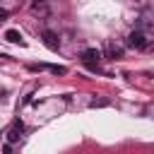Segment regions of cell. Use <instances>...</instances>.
<instances>
[{
	"mask_svg": "<svg viewBox=\"0 0 154 154\" xmlns=\"http://www.w3.org/2000/svg\"><path fill=\"white\" fill-rule=\"evenodd\" d=\"M128 46H130V48H147V46H149V38H147L144 31L132 29V31L128 34Z\"/></svg>",
	"mask_w": 154,
	"mask_h": 154,
	"instance_id": "cell-1",
	"label": "cell"
},
{
	"mask_svg": "<svg viewBox=\"0 0 154 154\" xmlns=\"http://www.w3.org/2000/svg\"><path fill=\"white\" fill-rule=\"evenodd\" d=\"M41 38H43L46 48H51V51H58V48H60V38H58V34H55V31L43 29V31H41Z\"/></svg>",
	"mask_w": 154,
	"mask_h": 154,
	"instance_id": "cell-2",
	"label": "cell"
},
{
	"mask_svg": "<svg viewBox=\"0 0 154 154\" xmlns=\"http://www.w3.org/2000/svg\"><path fill=\"white\" fill-rule=\"evenodd\" d=\"M101 60V51L99 48H84L82 51V63L84 65H99Z\"/></svg>",
	"mask_w": 154,
	"mask_h": 154,
	"instance_id": "cell-3",
	"label": "cell"
},
{
	"mask_svg": "<svg viewBox=\"0 0 154 154\" xmlns=\"http://www.w3.org/2000/svg\"><path fill=\"white\" fill-rule=\"evenodd\" d=\"M22 132H24V125H22V120H14V125H12V128H10V132H7V140H10V142H19Z\"/></svg>",
	"mask_w": 154,
	"mask_h": 154,
	"instance_id": "cell-4",
	"label": "cell"
},
{
	"mask_svg": "<svg viewBox=\"0 0 154 154\" xmlns=\"http://www.w3.org/2000/svg\"><path fill=\"white\" fill-rule=\"evenodd\" d=\"M103 53H106L108 58H113V60H116V58H120V55H123V48H120V46H116V43H106Z\"/></svg>",
	"mask_w": 154,
	"mask_h": 154,
	"instance_id": "cell-5",
	"label": "cell"
},
{
	"mask_svg": "<svg viewBox=\"0 0 154 154\" xmlns=\"http://www.w3.org/2000/svg\"><path fill=\"white\" fill-rule=\"evenodd\" d=\"M5 38H7L10 43H24V41H22V34H19L17 29H7V31H5Z\"/></svg>",
	"mask_w": 154,
	"mask_h": 154,
	"instance_id": "cell-6",
	"label": "cell"
},
{
	"mask_svg": "<svg viewBox=\"0 0 154 154\" xmlns=\"http://www.w3.org/2000/svg\"><path fill=\"white\" fill-rule=\"evenodd\" d=\"M108 103H111V99H91V101H89L91 108H103V106H108Z\"/></svg>",
	"mask_w": 154,
	"mask_h": 154,
	"instance_id": "cell-7",
	"label": "cell"
},
{
	"mask_svg": "<svg viewBox=\"0 0 154 154\" xmlns=\"http://www.w3.org/2000/svg\"><path fill=\"white\" fill-rule=\"evenodd\" d=\"M46 70L53 72V75H65L67 72V67H63V65H46Z\"/></svg>",
	"mask_w": 154,
	"mask_h": 154,
	"instance_id": "cell-8",
	"label": "cell"
},
{
	"mask_svg": "<svg viewBox=\"0 0 154 154\" xmlns=\"http://www.w3.org/2000/svg\"><path fill=\"white\" fill-rule=\"evenodd\" d=\"M31 10L34 12H48V5L46 2H31Z\"/></svg>",
	"mask_w": 154,
	"mask_h": 154,
	"instance_id": "cell-9",
	"label": "cell"
},
{
	"mask_svg": "<svg viewBox=\"0 0 154 154\" xmlns=\"http://www.w3.org/2000/svg\"><path fill=\"white\" fill-rule=\"evenodd\" d=\"M7 17H10V12H7V10H5V7H0V22H5V19H7Z\"/></svg>",
	"mask_w": 154,
	"mask_h": 154,
	"instance_id": "cell-10",
	"label": "cell"
}]
</instances>
